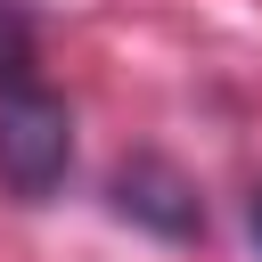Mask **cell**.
<instances>
[{"instance_id":"cell-1","label":"cell","mask_w":262,"mask_h":262,"mask_svg":"<svg viewBox=\"0 0 262 262\" xmlns=\"http://www.w3.org/2000/svg\"><path fill=\"white\" fill-rule=\"evenodd\" d=\"M74 172V115L66 98H49L41 82H16L0 98V188L16 205H41L57 196Z\"/></svg>"},{"instance_id":"cell-2","label":"cell","mask_w":262,"mask_h":262,"mask_svg":"<svg viewBox=\"0 0 262 262\" xmlns=\"http://www.w3.org/2000/svg\"><path fill=\"white\" fill-rule=\"evenodd\" d=\"M115 213L139 221V229H156V237H196V229H205L196 188H188L164 156H131V164L115 172Z\"/></svg>"},{"instance_id":"cell-3","label":"cell","mask_w":262,"mask_h":262,"mask_svg":"<svg viewBox=\"0 0 262 262\" xmlns=\"http://www.w3.org/2000/svg\"><path fill=\"white\" fill-rule=\"evenodd\" d=\"M33 57H41V33H33V16H25L16 0H0V90L33 82Z\"/></svg>"},{"instance_id":"cell-4","label":"cell","mask_w":262,"mask_h":262,"mask_svg":"<svg viewBox=\"0 0 262 262\" xmlns=\"http://www.w3.org/2000/svg\"><path fill=\"white\" fill-rule=\"evenodd\" d=\"M246 237H254V262H262V188L246 196Z\"/></svg>"}]
</instances>
